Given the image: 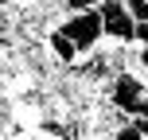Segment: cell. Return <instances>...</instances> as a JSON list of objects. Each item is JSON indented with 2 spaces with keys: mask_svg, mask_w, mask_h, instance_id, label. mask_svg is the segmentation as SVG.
<instances>
[{
  "mask_svg": "<svg viewBox=\"0 0 148 140\" xmlns=\"http://www.w3.org/2000/svg\"><path fill=\"white\" fill-rule=\"evenodd\" d=\"M62 27H66V35L78 43L82 59L94 51H101L105 43V23H101V12H78V16H66L62 20Z\"/></svg>",
  "mask_w": 148,
  "mask_h": 140,
  "instance_id": "6da1fadb",
  "label": "cell"
},
{
  "mask_svg": "<svg viewBox=\"0 0 148 140\" xmlns=\"http://www.w3.org/2000/svg\"><path fill=\"white\" fill-rule=\"evenodd\" d=\"M101 23H105V43L113 47H129L136 43V20L129 12V4H101Z\"/></svg>",
  "mask_w": 148,
  "mask_h": 140,
  "instance_id": "7a4b0ae2",
  "label": "cell"
},
{
  "mask_svg": "<svg viewBox=\"0 0 148 140\" xmlns=\"http://www.w3.org/2000/svg\"><path fill=\"white\" fill-rule=\"evenodd\" d=\"M47 51H51V59L59 62V66H74V62L82 59L78 43L66 35V27H62V23H55V27L47 31Z\"/></svg>",
  "mask_w": 148,
  "mask_h": 140,
  "instance_id": "3957f363",
  "label": "cell"
},
{
  "mask_svg": "<svg viewBox=\"0 0 148 140\" xmlns=\"http://www.w3.org/2000/svg\"><path fill=\"white\" fill-rule=\"evenodd\" d=\"M109 140H144V132L136 128V121H125V125L109 128Z\"/></svg>",
  "mask_w": 148,
  "mask_h": 140,
  "instance_id": "277c9868",
  "label": "cell"
},
{
  "mask_svg": "<svg viewBox=\"0 0 148 140\" xmlns=\"http://www.w3.org/2000/svg\"><path fill=\"white\" fill-rule=\"evenodd\" d=\"M62 8H66L70 16H78V12H97L101 0H62Z\"/></svg>",
  "mask_w": 148,
  "mask_h": 140,
  "instance_id": "5b68a950",
  "label": "cell"
},
{
  "mask_svg": "<svg viewBox=\"0 0 148 140\" xmlns=\"http://www.w3.org/2000/svg\"><path fill=\"white\" fill-rule=\"evenodd\" d=\"M129 12L136 23H148V0H129Z\"/></svg>",
  "mask_w": 148,
  "mask_h": 140,
  "instance_id": "8992f818",
  "label": "cell"
},
{
  "mask_svg": "<svg viewBox=\"0 0 148 140\" xmlns=\"http://www.w3.org/2000/svg\"><path fill=\"white\" fill-rule=\"evenodd\" d=\"M136 128H140V132H144V140H148V117H140V121H136Z\"/></svg>",
  "mask_w": 148,
  "mask_h": 140,
  "instance_id": "52a82bcc",
  "label": "cell"
}]
</instances>
